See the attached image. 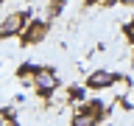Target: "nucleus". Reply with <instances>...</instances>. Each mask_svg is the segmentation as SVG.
Wrapping results in <instances>:
<instances>
[{
  "instance_id": "obj_1",
  "label": "nucleus",
  "mask_w": 134,
  "mask_h": 126,
  "mask_svg": "<svg viewBox=\"0 0 134 126\" xmlns=\"http://www.w3.org/2000/svg\"><path fill=\"white\" fill-rule=\"evenodd\" d=\"M31 17L28 11H11L6 20H0V39H8V36H23V31L28 28Z\"/></svg>"
},
{
  "instance_id": "obj_2",
  "label": "nucleus",
  "mask_w": 134,
  "mask_h": 126,
  "mask_svg": "<svg viewBox=\"0 0 134 126\" xmlns=\"http://www.w3.org/2000/svg\"><path fill=\"white\" fill-rule=\"evenodd\" d=\"M56 84H59V78H56V70L53 67H39V73L34 76V87H36V92H39L42 98H48L50 92L56 90Z\"/></svg>"
},
{
  "instance_id": "obj_3",
  "label": "nucleus",
  "mask_w": 134,
  "mask_h": 126,
  "mask_svg": "<svg viewBox=\"0 0 134 126\" xmlns=\"http://www.w3.org/2000/svg\"><path fill=\"white\" fill-rule=\"evenodd\" d=\"M45 36H48V23H45V20H31V23H28V28L23 31V36H20V42L28 48V45L42 42Z\"/></svg>"
},
{
  "instance_id": "obj_4",
  "label": "nucleus",
  "mask_w": 134,
  "mask_h": 126,
  "mask_svg": "<svg viewBox=\"0 0 134 126\" xmlns=\"http://www.w3.org/2000/svg\"><path fill=\"white\" fill-rule=\"evenodd\" d=\"M115 81H117V76L109 73V70H95V73L87 76V87H90V90H106V87H112Z\"/></svg>"
},
{
  "instance_id": "obj_5",
  "label": "nucleus",
  "mask_w": 134,
  "mask_h": 126,
  "mask_svg": "<svg viewBox=\"0 0 134 126\" xmlns=\"http://www.w3.org/2000/svg\"><path fill=\"white\" fill-rule=\"evenodd\" d=\"M81 112H84V115H90V118H95V120H100V115H103V104H100V101H90Z\"/></svg>"
},
{
  "instance_id": "obj_6",
  "label": "nucleus",
  "mask_w": 134,
  "mask_h": 126,
  "mask_svg": "<svg viewBox=\"0 0 134 126\" xmlns=\"http://www.w3.org/2000/svg\"><path fill=\"white\" fill-rule=\"evenodd\" d=\"M36 73H39V67L31 65V62L20 65V70H17V76H20V78H31V81H34V76H36Z\"/></svg>"
},
{
  "instance_id": "obj_7",
  "label": "nucleus",
  "mask_w": 134,
  "mask_h": 126,
  "mask_svg": "<svg viewBox=\"0 0 134 126\" xmlns=\"http://www.w3.org/2000/svg\"><path fill=\"white\" fill-rule=\"evenodd\" d=\"M70 126H98V120H95V118H90V115H84V112H78V115H73Z\"/></svg>"
},
{
  "instance_id": "obj_8",
  "label": "nucleus",
  "mask_w": 134,
  "mask_h": 126,
  "mask_svg": "<svg viewBox=\"0 0 134 126\" xmlns=\"http://www.w3.org/2000/svg\"><path fill=\"white\" fill-rule=\"evenodd\" d=\"M62 8H64V0H50V3H48V17L56 20V17L62 14Z\"/></svg>"
},
{
  "instance_id": "obj_9",
  "label": "nucleus",
  "mask_w": 134,
  "mask_h": 126,
  "mask_svg": "<svg viewBox=\"0 0 134 126\" xmlns=\"http://www.w3.org/2000/svg\"><path fill=\"white\" fill-rule=\"evenodd\" d=\"M70 98L81 101V98H84V90H81V87H70Z\"/></svg>"
},
{
  "instance_id": "obj_10",
  "label": "nucleus",
  "mask_w": 134,
  "mask_h": 126,
  "mask_svg": "<svg viewBox=\"0 0 134 126\" xmlns=\"http://www.w3.org/2000/svg\"><path fill=\"white\" fill-rule=\"evenodd\" d=\"M0 126H20V123H17L14 118H8V120H3V123H0Z\"/></svg>"
},
{
  "instance_id": "obj_11",
  "label": "nucleus",
  "mask_w": 134,
  "mask_h": 126,
  "mask_svg": "<svg viewBox=\"0 0 134 126\" xmlns=\"http://www.w3.org/2000/svg\"><path fill=\"white\" fill-rule=\"evenodd\" d=\"M87 3H90V6H92V3H100V0H87Z\"/></svg>"
},
{
  "instance_id": "obj_12",
  "label": "nucleus",
  "mask_w": 134,
  "mask_h": 126,
  "mask_svg": "<svg viewBox=\"0 0 134 126\" xmlns=\"http://www.w3.org/2000/svg\"><path fill=\"white\" fill-rule=\"evenodd\" d=\"M0 3H3V0H0Z\"/></svg>"
}]
</instances>
